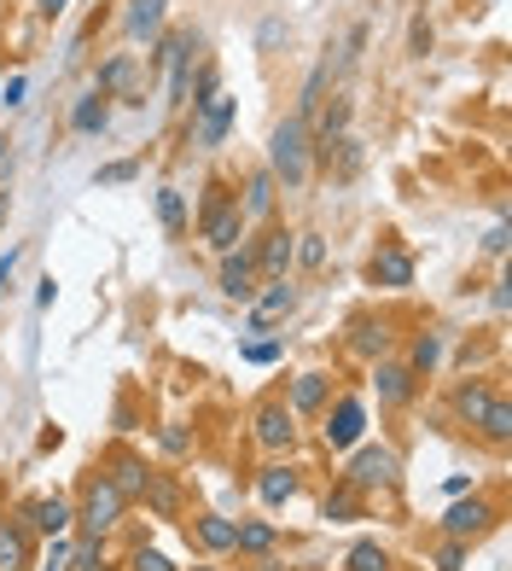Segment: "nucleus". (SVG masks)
<instances>
[{
	"mask_svg": "<svg viewBox=\"0 0 512 571\" xmlns=\"http://www.w3.org/2000/svg\"><path fill=\"white\" fill-rule=\"evenodd\" d=\"M268 175H275V187L285 193H303L315 175V141H309V123L303 117H285L268 134Z\"/></svg>",
	"mask_w": 512,
	"mask_h": 571,
	"instance_id": "1",
	"label": "nucleus"
},
{
	"mask_svg": "<svg viewBox=\"0 0 512 571\" xmlns=\"http://www.w3.org/2000/svg\"><path fill=\"white\" fill-rule=\"evenodd\" d=\"M327 82H332V64H315L309 82H303V94H297V111H292V117H303V123H309V117L320 111V99H327Z\"/></svg>",
	"mask_w": 512,
	"mask_h": 571,
	"instance_id": "34",
	"label": "nucleus"
},
{
	"mask_svg": "<svg viewBox=\"0 0 512 571\" xmlns=\"http://www.w3.org/2000/svg\"><path fill=\"white\" fill-rule=\"evenodd\" d=\"M303 490V478L292 473V466H263V473H256V496H263V508H285V501H292Z\"/></svg>",
	"mask_w": 512,
	"mask_h": 571,
	"instance_id": "23",
	"label": "nucleus"
},
{
	"mask_svg": "<svg viewBox=\"0 0 512 571\" xmlns=\"http://www.w3.org/2000/svg\"><path fill=\"white\" fill-rule=\"evenodd\" d=\"M397 478H402V455H397V449H390V444H355V455L344 466L350 490L373 496V490H390Z\"/></svg>",
	"mask_w": 512,
	"mask_h": 571,
	"instance_id": "3",
	"label": "nucleus"
},
{
	"mask_svg": "<svg viewBox=\"0 0 512 571\" xmlns=\"http://www.w3.org/2000/svg\"><path fill=\"white\" fill-rule=\"evenodd\" d=\"M24 94H29V82H24V76H12V82H7V94H0V99H7V106H24Z\"/></svg>",
	"mask_w": 512,
	"mask_h": 571,
	"instance_id": "49",
	"label": "nucleus"
},
{
	"mask_svg": "<svg viewBox=\"0 0 512 571\" xmlns=\"http://www.w3.org/2000/svg\"><path fill=\"white\" fill-rule=\"evenodd\" d=\"M297 309V286L292 280H268L263 292L251 297V332H268V327H280L285 315Z\"/></svg>",
	"mask_w": 512,
	"mask_h": 571,
	"instance_id": "13",
	"label": "nucleus"
},
{
	"mask_svg": "<svg viewBox=\"0 0 512 571\" xmlns=\"http://www.w3.org/2000/svg\"><path fill=\"white\" fill-rule=\"evenodd\" d=\"M367 280L385 286V292H402V286H414V257H407L402 245H379L367 263Z\"/></svg>",
	"mask_w": 512,
	"mask_h": 571,
	"instance_id": "14",
	"label": "nucleus"
},
{
	"mask_svg": "<svg viewBox=\"0 0 512 571\" xmlns=\"http://www.w3.org/2000/svg\"><path fill=\"white\" fill-rule=\"evenodd\" d=\"M280 41H285V19H268L263 29H256V47H263V53H275Z\"/></svg>",
	"mask_w": 512,
	"mask_h": 571,
	"instance_id": "45",
	"label": "nucleus"
},
{
	"mask_svg": "<svg viewBox=\"0 0 512 571\" xmlns=\"http://www.w3.org/2000/svg\"><path fill=\"white\" fill-rule=\"evenodd\" d=\"M390 339H397V332H390L385 315H362V321L350 327V350H355L362 362H379L385 350H390Z\"/></svg>",
	"mask_w": 512,
	"mask_h": 571,
	"instance_id": "20",
	"label": "nucleus"
},
{
	"mask_svg": "<svg viewBox=\"0 0 512 571\" xmlns=\"http://www.w3.org/2000/svg\"><path fill=\"white\" fill-rule=\"evenodd\" d=\"M59 444H64V432H59V426H47V432H41V438H36V449H41V455H53V449H59Z\"/></svg>",
	"mask_w": 512,
	"mask_h": 571,
	"instance_id": "50",
	"label": "nucleus"
},
{
	"mask_svg": "<svg viewBox=\"0 0 512 571\" xmlns=\"http://www.w3.org/2000/svg\"><path fill=\"white\" fill-rule=\"evenodd\" d=\"M129 566H134V571H175V560H169L163 548H134Z\"/></svg>",
	"mask_w": 512,
	"mask_h": 571,
	"instance_id": "42",
	"label": "nucleus"
},
{
	"mask_svg": "<svg viewBox=\"0 0 512 571\" xmlns=\"http://www.w3.org/2000/svg\"><path fill=\"white\" fill-rule=\"evenodd\" d=\"M146 473H151V466H146L141 455H134V449H117V455L106 461V478L117 484V496H123V501H141Z\"/></svg>",
	"mask_w": 512,
	"mask_h": 571,
	"instance_id": "18",
	"label": "nucleus"
},
{
	"mask_svg": "<svg viewBox=\"0 0 512 571\" xmlns=\"http://www.w3.org/2000/svg\"><path fill=\"white\" fill-rule=\"evenodd\" d=\"M24 513H29V525H36L41 536H64V531L76 525V508L64 496H41V501H29Z\"/></svg>",
	"mask_w": 512,
	"mask_h": 571,
	"instance_id": "21",
	"label": "nucleus"
},
{
	"mask_svg": "<svg viewBox=\"0 0 512 571\" xmlns=\"http://www.w3.org/2000/svg\"><path fill=\"white\" fill-rule=\"evenodd\" d=\"M158 444H163V455H186V449H193L186 426H163V432H158Z\"/></svg>",
	"mask_w": 512,
	"mask_h": 571,
	"instance_id": "44",
	"label": "nucleus"
},
{
	"mask_svg": "<svg viewBox=\"0 0 512 571\" xmlns=\"http://www.w3.org/2000/svg\"><path fill=\"white\" fill-rule=\"evenodd\" d=\"M221 94V71L216 64H198V76H193V106H204V99H216Z\"/></svg>",
	"mask_w": 512,
	"mask_h": 571,
	"instance_id": "40",
	"label": "nucleus"
},
{
	"mask_svg": "<svg viewBox=\"0 0 512 571\" xmlns=\"http://www.w3.org/2000/svg\"><path fill=\"white\" fill-rule=\"evenodd\" d=\"M47 571H64V566H47Z\"/></svg>",
	"mask_w": 512,
	"mask_h": 571,
	"instance_id": "55",
	"label": "nucleus"
},
{
	"mask_svg": "<svg viewBox=\"0 0 512 571\" xmlns=\"http://www.w3.org/2000/svg\"><path fill=\"white\" fill-rule=\"evenodd\" d=\"M275 198H280V187H275V175H268V163H263V170H251L245 175V198H239L245 222H268V216H275Z\"/></svg>",
	"mask_w": 512,
	"mask_h": 571,
	"instance_id": "19",
	"label": "nucleus"
},
{
	"mask_svg": "<svg viewBox=\"0 0 512 571\" xmlns=\"http://www.w3.org/2000/svg\"><path fill=\"white\" fill-rule=\"evenodd\" d=\"M495 519H501V508L484 496H460L449 513L437 519V536H454V543H477L484 531H495Z\"/></svg>",
	"mask_w": 512,
	"mask_h": 571,
	"instance_id": "6",
	"label": "nucleus"
},
{
	"mask_svg": "<svg viewBox=\"0 0 512 571\" xmlns=\"http://www.w3.org/2000/svg\"><path fill=\"white\" fill-rule=\"evenodd\" d=\"M292 263H303V268H327V240H320V233H297Z\"/></svg>",
	"mask_w": 512,
	"mask_h": 571,
	"instance_id": "36",
	"label": "nucleus"
},
{
	"mask_svg": "<svg viewBox=\"0 0 512 571\" xmlns=\"http://www.w3.org/2000/svg\"><path fill=\"white\" fill-rule=\"evenodd\" d=\"M292 245H297V233H292V228L268 222V228H263V240H251V263H256V275H263V280H285V268H292Z\"/></svg>",
	"mask_w": 512,
	"mask_h": 571,
	"instance_id": "11",
	"label": "nucleus"
},
{
	"mask_svg": "<svg viewBox=\"0 0 512 571\" xmlns=\"http://www.w3.org/2000/svg\"><path fill=\"white\" fill-rule=\"evenodd\" d=\"M134 175H141V163H134V158H123V163H106V170L94 175V187H129Z\"/></svg>",
	"mask_w": 512,
	"mask_h": 571,
	"instance_id": "39",
	"label": "nucleus"
},
{
	"mask_svg": "<svg viewBox=\"0 0 512 571\" xmlns=\"http://www.w3.org/2000/svg\"><path fill=\"white\" fill-rule=\"evenodd\" d=\"M193 543H198L204 554H233V519L198 513V519H193Z\"/></svg>",
	"mask_w": 512,
	"mask_h": 571,
	"instance_id": "28",
	"label": "nucleus"
},
{
	"mask_svg": "<svg viewBox=\"0 0 512 571\" xmlns=\"http://www.w3.org/2000/svg\"><path fill=\"white\" fill-rule=\"evenodd\" d=\"M0 571H36V543L24 519H0Z\"/></svg>",
	"mask_w": 512,
	"mask_h": 571,
	"instance_id": "15",
	"label": "nucleus"
},
{
	"mask_svg": "<svg viewBox=\"0 0 512 571\" xmlns=\"http://www.w3.org/2000/svg\"><path fill=\"white\" fill-rule=\"evenodd\" d=\"M216 292L228 297V304H251V297L263 292V275H256V263H251V245H239V251H228V257H221Z\"/></svg>",
	"mask_w": 512,
	"mask_h": 571,
	"instance_id": "10",
	"label": "nucleus"
},
{
	"mask_svg": "<svg viewBox=\"0 0 512 571\" xmlns=\"http://www.w3.org/2000/svg\"><path fill=\"white\" fill-rule=\"evenodd\" d=\"M275 543H280V531L268 519H233V554L263 560V554H275Z\"/></svg>",
	"mask_w": 512,
	"mask_h": 571,
	"instance_id": "24",
	"label": "nucleus"
},
{
	"mask_svg": "<svg viewBox=\"0 0 512 571\" xmlns=\"http://www.w3.org/2000/svg\"><path fill=\"white\" fill-rule=\"evenodd\" d=\"M327 402H332V374L309 367V374H297V379H292V402H285V409L303 420V414H320Z\"/></svg>",
	"mask_w": 512,
	"mask_h": 571,
	"instance_id": "16",
	"label": "nucleus"
},
{
	"mask_svg": "<svg viewBox=\"0 0 512 571\" xmlns=\"http://www.w3.org/2000/svg\"><path fill=\"white\" fill-rule=\"evenodd\" d=\"M233 111H239L233 94H216V99H204V106H193V129H186V141L204 146V153H216V146L228 141V129H233Z\"/></svg>",
	"mask_w": 512,
	"mask_h": 571,
	"instance_id": "9",
	"label": "nucleus"
},
{
	"mask_svg": "<svg viewBox=\"0 0 512 571\" xmlns=\"http://www.w3.org/2000/svg\"><path fill=\"white\" fill-rule=\"evenodd\" d=\"M437 362H442V332H419V339L407 344V374H414V379H431Z\"/></svg>",
	"mask_w": 512,
	"mask_h": 571,
	"instance_id": "32",
	"label": "nucleus"
},
{
	"mask_svg": "<svg viewBox=\"0 0 512 571\" xmlns=\"http://www.w3.org/2000/svg\"><path fill=\"white\" fill-rule=\"evenodd\" d=\"M193 64H198V36L186 29V41L175 47V59L163 64V71H169V106H186V88H193Z\"/></svg>",
	"mask_w": 512,
	"mask_h": 571,
	"instance_id": "22",
	"label": "nucleus"
},
{
	"mask_svg": "<svg viewBox=\"0 0 512 571\" xmlns=\"http://www.w3.org/2000/svg\"><path fill=\"white\" fill-rule=\"evenodd\" d=\"M245 210H239V193L228 187L221 175L204 181V205H198V233H204V245L216 251V257H228V251L245 245Z\"/></svg>",
	"mask_w": 512,
	"mask_h": 571,
	"instance_id": "2",
	"label": "nucleus"
},
{
	"mask_svg": "<svg viewBox=\"0 0 512 571\" xmlns=\"http://www.w3.org/2000/svg\"><path fill=\"white\" fill-rule=\"evenodd\" d=\"M489 309H495V315H507V309H512V280H507V275H501V280H489Z\"/></svg>",
	"mask_w": 512,
	"mask_h": 571,
	"instance_id": "46",
	"label": "nucleus"
},
{
	"mask_svg": "<svg viewBox=\"0 0 512 571\" xmlns=\"http://www.w3.org/2000/svg\"><path fill=\"white\" fill-rule=\"evenodd\" d=\"M94 94H106V99H129V106H146L141 59H134V53H111V59L94 71Z\"/></svg>",
	"mask_w": 512,
	"mask_h": 571,
	"instance_id": "8",
	"label": "nucleus"
},
{
	"mask_svg": "<svg viewBox=\"0 0 512 571\" xmlns=\"http://www.w3.org/2000/svg\"><path fill=\"white\" fill-rule=\"evenodd\" d=\"M350 94H332V99H320V123H309V141H338V134H350Z\"/></svg>",
	"mask_w": 512,
	"mask_h": 571,
	"instance_id": "26",
	"label": "nucleus"
},
{
	"mask_svg": "<svg viewBox=\"0 0 512 571\" xmlns=\"http://www.w3.org/2000/svg\"><path fill=\"white\" fill-rule=\"evenodd\" d=\"M0 158H7V134H0Z\"/></svg>",
	"mask_w": 512,
	"mask_h": 571,
	"instance_id": "54",
	"label": "nucleus"
},
{
	"mask_svg": "<svg viewBox=\"0 0 512 571\" xmlns=\"http://www.w3.org/2000/svg\"><path fill=\"white\" fill-rule=\"evenodd\" d=\"M123 508H129V501L117 496V484H111L106 473H94L88 484H82V508H76V525L88 531V536H106V531H117V525H123Z\"/></svg>",
	"mask_w": 512,
	"mask_h": 571,
	"instance_id": "4",
	"label": "nucleus"
},
{
	"mask_svg": "<svg viewBox=\"0 0 512 571\" xmlns=\"http://www.w3.org/2000/svg\"><path fill=\"white\" fill-rule=\"evenodd\" d=\"M373 391H379V409H407V402L419 397V379L407 374V362L379 356L373 362Z\"/></svg>",
	"mask_w": 512,
	"mask_h": 571,
	"instance_id": "12",
	"label": "nucleus"
},
{
	"mask_svg": "<svg viewBox=\"0 0 512 571\" xmlns=\"http://www.w3.org/2000/svg\"><path fill=\"white\" fill-rule=\"evenodd\" d=\"M362 432H367V402L362 397H338V402H327V420H320V444L332 449V455H344V449H355L362 444Z\"/></svg>",
	"mask_w": 512,
	"mask_h": 571,
	"instance_id": "5",
	"label": "nucleus"
},
{
	"mask_svg": "<svg viewBox=\"0 0 512 571\" xmlns=\"http://www.w3.org/2000/svg\"><path fill=\"white\" fill-rule=\"evenodd\" d=\"M141 501L158 519H181V501H186V490H181V478L175 473H158V466H151L146 473V490H141Z\"/></svg>",
	"mask_w": 512,
	"mask_h": 571,
	"instance_id": "17",
	"label": "nucleus"
},
{
	"mask_svg": "<svg viewBox=\"0 0 512 571\" xmlns=\"http://www.w3.org/2000/svg\"><path fill=\"white\" fill-rule=\"evenodd\" d=\"M163 7H169V0H129L123 29H129L134 41H141V36H158V29H163Z\"/></svg>",
	"mask_w": 512,
	"mask_h": 571,
	"instance_id": "31",
	"label": "nucleus"
},
{
	"mask_svg": "<svg viewBox=\"0 0 512 571\" xmlns=\"http://www.w3.org/2000/svg\"><path fill=\"white\" fill-rule=\"evenodd\" d=\"M263 571H285V566H280V560H268V554H263Z\"/></svg>",
	"mask_w": 512,
	"mask_h": 571,
	"instance_id": "53",
	"label": "nucleus"
},
{
	"mask_svg": "<svg viewBox=\"0 0 512 571\" xmlns=\"http://www.w3.org/2000/svg\"><path fill=\"white\" fill-rule=\"evenodd\" d=\"M7 210H12V198H7V187H0V222H7Z\"/></svg>",
	"mask_w": 512,
	"mask_h": 571,
	"instance_id": "52",
	"label": "nucleus"
},
{
	"mask_svg": "<svg viewBox=\"0 0 512 571\" xmlns=\"http://www.w3.org/2000/svg\"><path fill=\"white\" fill-rule=\"evenodd\" d=\"M158 222L169 240H186V198L175 187H158Z\"/></svg>",
	"mask_w": 512,
	"mask_h": 571,
	"instance_id": "33",
	"label": "nucleus"
},
{
	"mask_svg": "<svg viewBox=\"0 0 512 571\" xmlns=\"http://www.w3.org/2000/svg\"><path fill=\"white\" fill-rule=\"evenodd\" d=\"M507 245H512V233H507V222H495V228L484 233V251H489V257H507Z\"/></svg>",
	"mask_w": 512,
	"mask_h": 571,
	"instance_id": "47",
	"label": "nucleus"
},
{
	"mask_svg": "<svg viewBox=\"0 0 512 571\" xmlns=\"http://www.w3.org/2000/svg\"><path fill=\"white\" fill-rule=\"evenodd\" d=\"M407 53H414V59L431 53V24H425V12L414 19V29H407Z\"/></svg>",
	"mask_w": 512,
	"mask_h": 571,
	"instance_id": "43",
	"label": "nucleus"
},
{
	"mask_svg": "<svg viewBox=\"0 0 512 571\" xmlns=\"http://www.w3.org/2000/svg\"><path fill=\"white\" fill-rule=\"evenodd\" d=\"M477 438L495 444V449L512 444V402H507V397H495L489 409H484V420H477Z\"/></svg>",
	"mask_w": 512,
	"mask_h": 571,
	"instance_id": "30",
	"label": "nucleus"
},
{
	"mask_svg": "<svg viewBox=\"0 0 512 571\" xmlns=\"http://www.w3.org/2000/svg\"><path fill=\"white\" fill-rule=\"evenodd\" d=\"M239 356H245L251 367H268V362L285 356V344L280 339H245V344H239Z\"/></svg>",
	"mask_w": 512,
	"mask_h": 571,
	"instance_id": "37",
	"label": "nucleus"
},
{
	"mask_svg": "<svg viewBox=\"0 0 512 571\" xmlns=\"http://www.w3.org/2000/svg\"><path fill=\"white\" fill-rule=\"evenodd\" d=\"M362 501H367L362 490H350V484L338 478L327 490V501H320V519H327V525H350V519H362Z\"/></svg>",
	"mask_w": 512,
	"mask_h": 571,
	"instance_id": "29",
	"label": "nucleus"
},
{
	"mask_svg": "<svg viewBox=\"0 0 512 571\" xmlns=\"http://www.w3.org/2000/svg\"><path fill=\"white\" fill-rule=\"evenodd\" d=\"M344 571H390V548H385V543H373V536H362V543L350 548Z\"/></svg>",
	"mask_w": 512,
	"mask_h": 571,
	"instance_id": "35",
	"label": "nucleus"
},
{
	"mask_svg": "<svg viewBox=\"0 0 512 571\" xmlns=\"http://www.w3.org/2000/svg\"><path fill=\"white\" fill-rule=\"evenodd\" d=\"M106 123H111V99L88 88V94L71 106V129H76V134H106Z\"/></svg>",
	"mask_w": 512,
	"mask_h": 571,
	"instance_id": "27",
	"label": "nucleus"
},
{
	"mask_svg": "<svg viewBox=\"0 0 512 571\" xmlns=\"http://www.w3.org/2000/svg\"><path fill=\"white\" fill-rule=\"evenodd\" d=\"M64 7H71V0H36V12H41V19H59Z\"/></svg>",
	"mask_w": 512,
	"mask_h": 571,
	"instance_id": "51",
	"label": "nucleus"
},
{
	"mask_svg": "<svg viewBox=\"0 0 512 571\" xmlns=\"http://www.w3.org/2000/svg\"><path fill=\"white\" fill-rule=\"evenodd\" d=\"M367 53V24H355L350 29V41H344V53H338V71H355V59Z\"/></svg>",
	"mask_w": 512,
	"mask_h": 571,
	"instance_id": "41",
	"label": "nucleus"
},
{
	"mask_svg": "<svg viewBox=\"0 0 512 571\" xmlns=\"http://www.w3.org/2000/svg\"><path fill=\"white\" fill-rule=\"evenodd\" d=\"M251 438H256V449H268V455H285V449L297 444V414L285 409L280 397H268L263 409L251 414Z\"/></svg>",
	"mask_w": 512,
	"mask_h": 571,
	"instance_id": "7",
	"label": "nucleus"
},
{
	"mask_svg": "<svg viewBox=\"0 0 512 571\" xmlns=\"http://www.w3.org/2000/svg\"><path fill=\"white\" fill-rule=\"evenodd\" d=\"M24 257V245H7V257H0V292H7V280H12V268H19Z\"/></svg>",
	"mask_w": 512,
	"mask_h": 571,
	"instance_id": "48",
	"label": "nucleus"
},
{
	"mask_svg": "<svg viewBox=\"0 0 512 571\" xmlns=\"http://www.w3.org/2000/svg\"><path fill=\"white\" fill-rule=\"evenodd\" d=\"M489 402H495V385H489V379H460V391H454V420L477 432V420H484Z\"/></svg>",
	"mask_w": 512,
	"mask_h": 571,
	"instance_id": "25",
	"label": "nucleus"
},
{
	"mask_svg": "<svg viewBox=\"0 0 512 571\" xmlns=\"http://www.w3.org/2000/svg\"><path fill=\"white\" fill-rule=\"evenodd\" d=\"M466 554H472V543H454V536H442L437 554H431V566H437V571H466Z\"/></svg>",
	"mask_w": 512,
	"mask_h": 571,
	"instance_id": "38",
	"label": "nucleus"
}]
</instances>
